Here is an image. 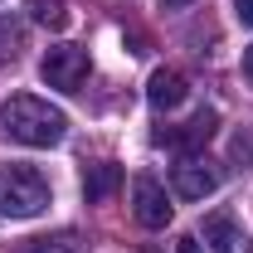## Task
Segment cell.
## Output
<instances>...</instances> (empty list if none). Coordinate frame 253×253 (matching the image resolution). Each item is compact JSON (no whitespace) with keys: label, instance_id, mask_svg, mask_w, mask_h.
<instances>
[{"label":"cell","instance_id":"9c48e42d","mask_svg":"<svg viewBox=\"0 0 253 253\" xmlns=\"http://www.w3.org/2000/svg\"><path fill=\"white\" fill-rule=\"evenodd\" d=\"M117 185H122V166H112V161L88 166V175H83V200H88V205H102L107 195H117Z\"/></svg>","mask_w":253,"mask_h":253},{"label":"cell","instance_id":"30bf717a","mask_svg":"<svg viewBox=\"0 0 253 253\" xmlns=\"http://www.w3.org/2000/svg\"><path fill=\"white\" fill-rule=\"evenodd\" d=\"M30 15L44 25V30H68V20H73L63 0H30Z\"/></svg>","mask_w":253,"mask_h":253},{"label":"cell","instance_id":"52a82bcc","mask_svg":"<svg viewBox=\"0 0 253 253\" xmlns=\"http://www.w3.org/2000/svg\"><path fill=\"white\" fill-rule=\"evenodd\" d=\"M205 244H210V253H253L249 234L239 229V219H234V214H224V210L205 219Z\"/></svg>","mask_w":253,"mask_h":253},{"label":"cell","instance_id":"7a4b0ae2","mask_svg":"<svg viewBox=\"0 0 253 253\" xmlns=\"http://www.w3.org/2000/svg\"><path fill=\"white\" fill-rule=\"evenodd\" d=\"M49 210V180L34 166H0V214L10 219H34Z\"/></svg>","mask_w":253,"mask_h":253},{"label":"cell","instance_id":"7c38bea8","mask_svg":"<svg viewBox=\"0 0 253 253\" xmlns=\"http://www.w3.org/2000/svg\"><path fill=\"white\" fill-rule=\"evenodd\" d=\"M234 156L253 166V131H239V136H234Z\"/></svg>","mask_w":253,"mask_h":253},{"label":"cell","instance_id":"5b68a950","mask_svg":"<svg viewBox=\"0 0 253 253\" xmlns=\"http://www.w3.org/2000/svg\"><path fill=\"white\" fill-rule=\"evenodd\" d=\"M214 126H219V112L214 107H200L190 122H180V126H161L156 131V146H170V151H200L210 136H214Z\"/></svg>","mask_w":253,"mask_h":253},{"label":"cell","instance_id":"277c9868","mask_svg":"<svg viewBox=\"0 0 253 253\" xmlns=\"http://www.w3.org/2000/svg\"><path fill=\"white\" fill-rule=\"evenodd\" d=\"M131 214L141 229H166L170 224V200H166V185L156 175H136L131 180Z\"/></svg>","mask_w":253,"mask_h":253},{"label":"cell","instance_id":"2e32d148","mask_svg":"<svg viewBox=\"0 0 253 253\" xmlns=\"http://www.w3.org/2000/svg\"><path fill=\"white\" fill-rule=\"evenodd\" d=\"M190 0H161V10H185Z\"/></svg>","mask_w":253,"mask_h":253},{"label":"cell","instance_id":"8992f818","mask_svg":"<svg viewBox=\"0 0 253 253\" xmlns=\"http://www.w3.org/2000/svg\"><path fill=\"white\" fill-rule=\"evenodd\" d=\"M170 185H175L180 200H205V195L219 190V170H214L210 161H200V156H185L175 170H170Z\"/></svg>","mask_w":253,"mask_h":253},{"label":"cell","instance_id":"6da1fadb","mask_svg":"<svg viewBox=\"0 0 253 253\" xmlns=\"http://www.w3.org/2000/svg\"><path fill=\"white\" fill-rule=\"evenodd\" d=\"M0 131L20 146H59L63 131H68V117L59 107H49L44 97L34 93H15L5 107H0Z\"/></svg>","mask_w":253,"mask_h":253},{"label":"cell","instance_id":"9a60e30c","mask_svg":"<svg viewBox=\"0 0 253 253\" xmlns=\"http://www.w3.org/2000/svg\"><path fill=\"white\" fill-rule=\"evenodd\" d=\"M244 78H249V83H253V44H249V49H244Z\"/></svg>","mask_w":253,"mask_h":253},{"label":"cell","instance_id":"3957f363","mask_svg":"<svg viewBox=\"0 0 253 253\" xmlns=\"http://www.w3.org/2000/svg\"><path fill=\"white\" fill-rule=\"evenodd\" d=\"M88 49H78V44H59V49H49L44 63H39V78L49 83V88H63V93H78L83 88V78H88Z\"/></svg>","mask_w":253,"mask_h":253},{"label":"cell","instance_id":"5bb4252c","mask_svg":"<svg viewBox=\"0 0 253 253\" xmlns=\"http://www.w3.org/2000/svg\"><path fill=\"white\" fill-rule=\"evenodd\" d=\"M234 15H239L244 25H253V0H234Z\"/></svg>","mask_w":253,"mask_h":253},{"label":"cell","instance_id":"8fae6325","mask_svg":"<svg viewBox=\"0 0 253 253\" xmlns=\"http://www.w3.org/2000/svg\"><path fill=\"white\" fill-rule=\"evenodd\" d=\"M20 253H83L73 239H34V244H25Z\"/></svg>","mask_w":253,"mask_h":253},{"label":"cell","instance_id":"4fadbf2b","mask_svg":"<svg viewBox=\"0 0 253 253\" xmlns=\"http://www.w3.org/2000/svg\"><path fill=\"white\" fill-rule=\"evenodd\" d=\"M175 253H205V249H200L195 234H180V239H175Z\"/></svg>","mask_w":253,"mask_h":253},{"label":"cell","instance_id":"ba28073f","mask_svg":"<svg viewBox=\"0 0 253 253\" xmlns=\"http://www.w3.org/2000/svg\"><path fill=\"white\" fill-rule=\"evenodd\" d=\"M190 97V83L180 68H156L151 73V83H146V102L151 107H161V112H170V107H180Z\"/></svg>","mask_w":253,"mask_h":253}]
</instances>
